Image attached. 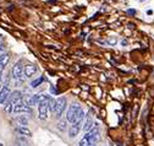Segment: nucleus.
<instances>
[{"label":"nucleus","instance_id":"f257e3e1","mask_svg":"<svg viewBox=\"0 0 154 146\" xmlns=\"http://www.w3.org/2000/svg\"><path fill=\"white\" fill-rule=\"evenodd\" d=\"M99 138H100L99 128L94 124L92 126V129L88 133H86V135L81 139L79 146H93V145L97 144V141L99 140Z\"/></svg>","mask_w":154,"mask_h":146},{"label":"nucleus","instance_id":"f03ea898","mask_svg":"<svg viewBox=\"0 0 154 146\" xmlns=\"http://www.w3.org/2000/svg\"><path fill=\"white\" fill-rule=\"evenodd\" d=\"M85 119V111L83 108L80 104H71L67 109V113H66V120L71 124L76 123L77 120H81Z\"/></svg>","mask_w":154,"mask_h":146},{"label":"nucleus","instance_id":"7ed1b4c3","mask_svg":"<svg viewBox=\"0 0 154 146\" xmlns=\"http://www.w3.org/2000/svg\"><path fill=\"white\" fill-rule=\"evenodd\" d=\"M21 100H22V97H21L20 91H14V92H11V95H10V97H9V100L6 101V104H5V111L8 113H11L12 109H14V106Z\"/></svg>","mask_w":154,"mask_h":146},{"label":"nucleus","instance_id":"20e7f679","mask_svg":"<svg viewBox=\"0 0 154 146\" xmlns=\"http://www.w3.org/2000/svg\"><path fill=\"white\" fill-rule=\"evenodd\" d=\"M12 78L16 80V81H25V75H23V65H22V62H18L16 63L14 66H12Z\"/></svg>","mask_w":154,"mask_h":146},{"label":"nucleus","instance_id":"39448f33","mask_svg":"<svg viewBox=\"0 0 154 146\" xmlns=\"http://www.w3.org/2000/svg\"><path fill=\"white\" fill-rule=\"evenodd\" d=\"M66 106H67V101L65 97H59L56 100V106H55V117L56 118H60L64 112H65V109H66Z\"/></svg>","mask_w":154,"mask_h":146},{"label":"nucleus","instance_id":"423d86ee","mask_svg":"<svg viewBox=\"0 0 154 146\" xmlns=\"http://www.w3.org/2000/svg\"><path fill=\"white\" fill-rule=\"evenodd\" d=\"M12 112L16 113V114H25V113H31L32 109H31L29 106L26 104L25 100H21V101H18V102L14 106Z\"/></svg>","mask_w":154,"mask_h":146},{"label":"nucleus","instance_id":"0eeeda50","mask_svg":"<svg viewBox=\"0 0 154 146\" xmlns=\"http://www.w3.org/2000/svg\"><path fill=\"white\" fill-rule=\"evenodd\" d=\"M83 120L85 119H81V120H77L76 123L71 124V126L69 128V135H70L71 139L76 138V135H79L81 128H82V124H83Z\"/></svg>","mask_w":154,"mask_h":146},{"label":"nucleus","instance_id":"6e6552de","mask_svg":"<svg viewBox=\"0 0 154 146\" xmlns=\"http://www.w3.org/2000/svg\"><path fill=\"white\" fill-rule=\"evenodd\" d=\"M48 101L38 106V118L41 120H45L48 118Z\"/></svg>","mask_w":154,"mask_h":146},{"label":"nucleus","instance_id":"1a4fd4ad","mask_svg":"<svg viewBox=\"0 0 154 146\" xmlns=\"http://www.w3.org/2000/svg\"><path fill=\"white\" fill-rule=\"evenodd\" d=\"M10 95H11V90H10L9 85H8V84H5V85H4V87H3V90L0 91V104L6 103V101L9 100Z\"/></svg>","mask_w":154,"mask_h":146},{"label":"nucleus","instance_id":"9d476101","mask_svg":"<svg viewBox=\"0 0 154 146\" xmlns=\"http://www.w3.org/2000/svg\"><path fill=\"white\" fill-rule=\"evenodd\" d=\"M93 117H92V111L88 112V116L87 118L83 120V124H82V129L85 133H88L91 129H92V126H93Z\"/></svg>","mask_w":154,"mask_h":146},{"label":"nucleus","instance_id":"9b49d317","mask_svg":"<svg viewBox=\"0 0 154 146\" xmlns=\"http://www.w3.org/2000/svg\"><path fill=\"white\" fill-rule=\"evenodd\" d=\"M35 72H37V66L35 65H33V64H26L23 66V75H25L26 79L32 78L35 74Z\"/></svg>","mask_w":154,"mask_h":146},{"label":"nucleus","instance_id":"f8f14e48","mask_svg":"<svg viewBox=\"0 0 154 146\" xmlns=\"http://www.w3.org/2000/svg\"><path fill=\"white\" fill-rule=\"evenodd\" d=\"M15 120L17 122V124L20 126H26L28 124V118L26 116H18L15 118Z\"/></svg>","mask_w":154,"mask_h":146},{"label":"nucleus","instance_id":"ddd939ff","mask_svg":"<svg viewBox=\"0 0 154 146\" xmlns=\"http://www.w3.org/2000/svg\"><path fill=\"white\" fill-rule=\"evenodd\" d=\"M17 133L23 135V136H32L31 130L28 129V128H26V126H18L17 128Z\"/></svg>","mask_w":154,"mask_h":146},{"label":"nucleus","instance_id":"4468645a","mask_svg":"<svg viewBox=\"0 0 154 146\" xmlns=\"http://www.w3.org/2000/svg\"><path fill=\"white\" fill-rule=\"evenodd\" d=\"M55 106H56V101L51 97L48 98V108L50 109L51 112H55Z\"/></svg>","mask_w":154,"mask_h":146},{"label":"nucleus","instance_id":"2eb2a0df","mask_svg":"<svg viewBox=\"0 0 154 146\" xmlns=\"http://www.w3.org/2000/svg\"><path fill=\"white\" fill-rule=\"evenodd\" d=\"M66 123H67V120H66V119H63V120H60L59 123H57V129H60L61 132H65V130L67 129Z\"/></svg>","mask_w":154,"mask_h":146},{"label":"nucleus","instance_id":"dca6fc26","mask_svg":"<svg viewBox=\"0 0 154 146\" xmlns=\"http://www.w3.org/2000/svg\"><path fill=\"white\" fill-rule=\"evenodd\" d=\"M16 146H29V144H28L27 140L20 138V139H17V141H16Z\"/></svg>","mask_w":154,"mask_h":146},{"label":"nucleus","instance_id":"f3484780","mask_svg":"<svg viewBox=\"0 0 154 146\" xmlns=\"http://www.w3.org/2000/svg\"><path fill=\"white\" fill-rule=\"evenodd\" d=\"M43 80H44V78H43V76H41L39 79L34 80V81H33V82L31 84V85H32V87H37V86H39V85H41V84L43 82Z\"/></svg>","mask_w":154,"mask_h":146},{"label":"nucleus","instance_id":"a211bd4d","mask_svg":"<svg viewBox=\"0 0 154 146\" xmlns=\"http://www.w3.org/2000/svg\"><path fill=\"white\" fill-rule=\"evenodd\" d=\"M108 42H109L110 44H116V42H118V41H116V40H115V38H110V40H109Z\"/></svg>","mask_w":154,"mask_h":146},{"label":"nucleus","instance_id":"6ab92c4d","mask_svg":"<svg viewBox=\"0 0 154 146\" xmlns=\"http://www.w3.org/2000/svg\"><path fill=\"white\" fill-rule=\"evenodd\" d=\"M4 85H5V84H4V81H3V79H2V78H0V91H2V90H3V87H4Z\"/></svg>","mask_w":154,"mask_h":146},{"label":"nucleus","instance_id":"aec40b11","mask_svg":"<svg viewBox=\"0 0 154 146\" xmlns=\"http://www.w3.org/2000/svg\"><path fill=\"white\" fill-rule=\"evenodd\" d=\"M134 12H136L134 10H128V14H134Z\"/></svg>","mask_w":154,"mask_h":146},{"label":"nucleus","instance_id":"412c9836","mask_svg":"<svg viewBox=\"0 0 154 146\" xmlns=\"http://www.w3.org/2000/svg\"><path fill=\"white\" fill-rule=\"evenodd\" d=\"M2 74H3V72H2V71H0V78H2Z\"/></svg>","mask_w":154,"mask_h":146},{"label":"nucleus","instance_id":"4be33fe9","mask_svg":"<svg viewBox=\"0 0 154 146\" xmlns=\"http://www.w3.org/2000/svg\"><path fill=\"white\" fill-rule=\"evenodd\" d=\"M0 146H4V144H2V142H0Z\"/></svg>","mask_w":154,"mask_h":146},{"label":"nucleus","instance_id":"5701e85b","mask_svg":"<svg viewBox=\"0 0 154 146\" xmlns=\"http://www.w3.org/2000/svg\"><path fill=\"white\" fill-rule=\"evenodd\" d=\"M142 2H143V0H142Z\"/></svg>","mask_w":154,"mask_h":146}]
</instances>
